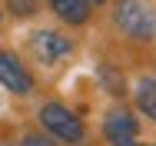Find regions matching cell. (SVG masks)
Here are the masks:
<instances>
[{
    "label": "cell",
    "mask_w": 156,
    "mask_h": 146,
    "mask_svg": "<svg viewBox=\"0 0 156 146\" xmlns=\"http://www.w3.org/2000/svg\"><path fill=\"white\" fill-rule=\"evenodd\" d=\"M106 136H110V143L113 146H136L133 140H136V133H140V123L129 116V113H110V119H106Z\"/></svg>",
    "instance_id": "obj_4"
},
{
    "label": "cell",
    "mask_w": 156,
    "mask_h": 146,
    "mask_svg": "<svg viewBox=\"0 0 156 146\" xmlns=\"http://www.w3.org/2000/svg\"><path fill=\"white\" fill-rule=\"evenodd\" d=\"M13 10H23V13H33V0H13Z\"/></svg>",
    "instance_id": "obj_8"
},
{
    "label": "cell",
    "mask_w": 156,
    "mask_h": 146,
    "mask_svg": "<svg viewBox=\"0 0 156 146\" xmlns=\"http://www.w3.org/2000/svg\"><path fill=\"white\" fill-rule=\"evenodd\" d=\"M40 123H43L47 133L60 136L63 143H80V140H83V123L73 116L63 103H47V106L40 110Z\"/></svg>",
    "instance_id": "obj_2"
},
{
    "label": "cell",
    "mask_w": 156,
    "mask_h": 146,
    "mask_svg": "<svg viewBox=\"0 0 156 146\" xmlns=\"http://www.w3.org/2000/svg\"><path fill=\"white\" fill-rule=\"evenodd\" d=\"M20 146H50V140H43V136H27Z\"/></svg>",
    "instance_id": "obj_7"
},
{
    "label": "cell",
    "mask_w": 156,
    "mask_h": 146,
    "mask_svg": "<svg viewBox=\"0 0 156 146\" xmlns=\"http://www.w3.org/2000/svg\"><path fill=\"white\" fill-rule=\"evenodd\" d=\"M0 83L13 93H30L33 90V77L23 70V63L13 57V53H3L0 50Z\"/></svg>",
    "instance_id": "obj_3"
},
{
    "label": "cell",
    "mask_w": 156,
    "mask_h": 146,
    "mask_svg": "<svg viewBox=\"0 0 156 146\" xmlns=\"http://www.w3.org/2000/svg\"><path fill=\"white\" fill-rule=\"evenodd\" d=\"M136 103H140V110H143L146 116L156 119V80L153 77H146V80L136 83Z\"/></svg>",
    "instance_id": "obj_6"
},
{
    "label": "cell",
    "mask_w": 156,
    "mask_h": 146,
    "mask_svg": "<svg viewBox=\"0 0 156 146\" xmlns=\"http://www.w3.org/2000/svg\"><path fill=\"white\" fill-rule=\"evenodd\" d=\"M116 27L126 37L136 40H153L156 37V13L143 0H120L116 3Z\"/></svg>",
    "instance_id": "obj_1"
},
{
    "label": "cell",
    "mask_w": 156,
    "mask_h": 146,
    "mask_svg": "<svg viewBox=\"0 0 156 146\" xmlns=\"http://www.w3.org/2000/svg\"><path fill=\"white\" fill-rule=\"evenodd\" d=\"M90 3H106V0H90Z\"/></svg>",
    "instance_id": "obj_9"
},
{
    "label": "cell",
    "mask_w": 156,
    "mask_h": 146,
    "mask_svg": "<svg viewBox=\"0 0 156 146\" xmlns=\"http://www.w3.org/2000/svg\"><path fill=\"white\" fill-rule=\"evenodd\" d=\"M30 47H33V53H37V60H43V63H53L57 57H63V53L70 50V40H63L60 33L40 30V33H33Z\"/></svg>",
    "instance_id": "obj_5"
}]
</instances>
